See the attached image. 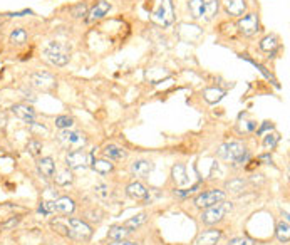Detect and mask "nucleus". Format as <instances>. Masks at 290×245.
I'll return each instance as SVG.
<instances>
[{
    "mask_svg": "<svg viewBox=\"0 0 290 245\" xmlns=\"http://www.w3.org/2000/svg\"><path fill=\"white\" fill-rule=\"evenodd\" d=\"M54 204H56V213H61V215H71L76 210L74 200L69 197H61L59 200H56Z\"/></svg>",
    "mask_w": 290,
    "mask_h": 245,
    "instance_id": "nucleus-18",
    "label": "nucleus"
},
{
    "mask_svg": "<svg viewBox=\"0 0 290 245\" xmlns=\"http://www.w3.org/2000/svg\"><path fill=\"white\" fill-rule=\"evenodd\" d=\"M225 10L231 17H240L247 10V2L245 0H227L225 2Z\"/></svg>",
    "mask_w": 290,
    "mask_h": 245,
    "instance_id": "nucleus-17",
    "label": "nucleus"
},
{
    "mask_svg": "<svg viewBox=\"0 0 290 245\" xmlns=\"http://www.w3.org/2000/svg\"><path fill=\"white\" fill-rule=\"evenodd\" d=\"M258 162H262V163H272V156L270 155H260L258 156Z\"/></svg>",
    "mask_w": 290,
    "mask_h": 245,
    "instance_id": "nucleus-45",
    "label": "nucleus"
},
{
    "mask_svg": "<svg viewBox=\"0 0 290 245\" xmlns=\"http://www.w3.org/2000/svg\"><path fill=\"white\" fill-rule=\"evenodd\" d=\"M69 228L72 230V235H74V239H83V240H87L89 237L92 235V230L91 227L86 224V222L79 220V218H69Z\"/></svg>",
    "mask_w": 290,
    "mask_h": 245,
    "instance_id": "nucleus-9",
    "label": "nucleus"
},
{
    "mask_svg": "<svg viewBox=\"0 0 290 245\" xmlns=\"http://www.w3.org/2000/svg\"><path fill=\"white\" fill-rule=\"evenodd\" d=\"M109 245H138L134 242H129V240H113V244Z\"/></svg>",
    "mask_w": 290,
    "mask_h": 245,
    "instance_id": "nucleus-44",
    "label": "nucleus"
},
{
    "mask_svg": "<svg viewBox=\"0 0 290 245\" xmlns=\"http://www.w3.org/2000/svg\"><path fill=\"white\" fill-rule=\"evenodd\" d=\"M245 59H247V57H245ZM247 61H249V62H252L253 64V66L255 67H257L258 69V71H260L262 72V74H264L265 76V78L267 79H270V81H272L273 84H275V86H277V81H275V78H273V76L272 74H270V72H267V69L264 67V66H260V64H257V62H255V61H252V59H247Z\"/></svg>",
    "mask_w": 290,
    "mask_h": 245,
    "instance_id": "nucleus-40",
    "label": "nucleus"
},
{
    "mask_svg": "<svg viewBox=\"0 0 290 245\" xmlns=\"http://www.w3.org/2000/svg\"><path fill=\"white\" fill-rule=\"evenodd\" d=\"M27 32H25V29H14L12 30V34H10V42L12 44H17V45H22V44H25L27 42Z\"/></svg>",
    "mask_w": 290,
    "mask_h": 245,
    "instance_id": "nucleus-31",
    "label": "nucleus"
},
{
    "mask_svg": "<svg viewBox=\"0 0 290 245\" xmlns=\"http://www.w3.org/2000/svg\"><path fill=\"white\" fill-rule=\"evenodd\" d=\"M216 155L223 160H230L235 168L243 166L250 160V153L242 141H231V143L222 144L216 151Z\"/></svg>",
    "mask_w": 290,
    "mask_h": 245,
    "instance_id": "nucleus-1",
    "label": "nucleus"
},
{
    "mask_svg": "<svg viewBox=\"0 0 290 245\" xmlns=\"http://www.w3.org/2000/svg\"><path fill=\"white\" fill-rule=\"evenodd\" d=\"M30 84L39 89H51L56 86V79L52 78L49 72H36L30 76Z\"/></svg>",
    "mask_w": 290,
    "mask_h": 245,
    "instance_id": "nucleus-11",
    "label": "nucleus"
},
{
    "mask_svg": "<svg viewBox=\"0 0 290 245\" xmlns=\"http://www.w3.org/2000/svg\"><path fill=\"white\" fill-rule=\"evenodd\" d=\"M7 126V113L5 111H0V128H5Z\"/></svg>",
    "mask_w": 290,
    "mask_h": 245,
    "instance_id": "nucleus-43",
    "label": "nucleus"
},
{
    "mask_svg": "<svg viewBox=\"0 0 290 245\" xmlns=\"http://www.w3.org/2000/svg\"><path fill=\"white\" fill-rule=\"evenodd\" d=\"M59 141L65 148H71V150H83L87 143V138L79 131L62 129V131L59 133Z\"/></svg>",
    "mask_w": 290,
    "mask_h": 245,
    "instance_id": "nucleus-5",
    "label": "nucleus"
},
{
    "mask_svg": "<svg viewBox=\"0 0 290 245\" xmlns=\"http://www.w3.org/2000/svg\"><path fill=\"white\" fill-rule=\"evenodd\" d=\"M131 230L124 225H113V227L109 228V232H107V237H109L111 240H126L127 237H129Z\"/></svg>",
    "mask_w": 290,
    "mask_h": 245,
    "instance_id": "nucleus-20",
    "label": "nucleus"
},
{
    "mask_svg": "<svg viewBox=\"0 0 290 245\" xmlns=\"http://www.w3.org/2000/svg\"><path fill=\"white\" fill-rule=\"evenodd\" d=\"M39 213H42V215L49 217L52 215V213H56V204L54 202H41V205H39Z\"/></svg>",
    "mask_w": 290,
    "mask_h": 245,
    "instance_id": "nucleus-32",
    "label": "nucleus"
},
{
    "mask_svg": "<svg viewBox=\"0 0 290 245\" xmlns=\"http://www.w3.org/2000/svg\"><path fill=\"white\" fill-rule=\"evenodd\" d=\"M91 168L94 171H98V173L106 175V173H111V171L114 170V164L111 163L109 160H92Z\"/></svg>",
    "mask_w": 290,
    "mask_h": 245,
    "instance_id": "nucleus-21",
    "label": "nucleus"
},
{
    "mask_svg": "<svg viewBox=\"0 0 290 245\" xmlns=\"http://www.w3.org/2000/svg\"><path fill=\"white\" fill-rule=\"evenodd\" d=\"M273 129V124H270V122H264V124H262V128L258 129V135H264L265 131H272Z\"/></svg>",
    "mask_w": 290,
    "mask_h": 245,
    "instance_id": "nucleus-42",
    "label": "nucleus"
},
{
    "mask_svg": "<svg viewBox=\"0 0 290 245\" xmlns=\"http://www.w3.org/2000/svg\"><path fill=\"white\" fill-rule=\"evenodd\" d=\"M227 195L225 191L222 190H208L205 191V193L198 195V197L195 198V205L198 206V208H210V206H215L218 204H222V202H225Z\"/></svg>",
    "mask_w": 290,
    "mask_h": 245,
    "instance_id": "nucleus-6",
    "label": "nucleus"
},
{
    "mask_svg": "<svg viewBox=\"0 0 290 245\" xmlns=\"http://www.w3.org/2000/svg\"><path fill=\"white\" fill-rule=\"evenodd\" d=\"M109 9H111L109 2H106V0H99V2L87 12L86 22L87 24H92V22H96V20H101L104 15L109 12Z\"/></svg>",
    "mask_w": 290,
    "mask_h": 245,
    "instance_id": "nucleus-12",
    "label": "nucleus"
},
{
    "mask_svg": "<svg viewBox=\"0 0 290 245\" xmlns=\"http://www.w3.org/2000/svg\"><path fill=\"white\" fill-rule=\"evenodd\" d=\"M126 193H127V197L133 198V200H138V202L148 200V190H146V186L139 182L129 183L126 188Z\"/></svg>",
    "mask_w": 290,
    "mask_h": 245,
    "instance_id": "nucleus-14",
    "label": "nucleus"
},
{
    "mask_svg": "<svg viewBox=\"0 0 290 245\" xmlns=\"http://www.w3.org/2000/svg\"><path fill=\"white\" fill-rule=\"evenodd\" d=\"M151 20L163 27H168L175 22V9H173L171 0H161L158 10H154L151 15Z\"/></svg>",
    "mask_w": 290,
    "mask_h": 245,
    "instance_id": "nucleus-3",
    "label": "nucleus"
},
{
    "mask_svg": "<svg viewBox=\"0 0 290 245\" xmlns=\"http://www.w3.org/2000/svg\"><path fill=\"white\" fill-rule=\"evenodd\" d=\"M72 124H74V120H72L71 116H57L56 118V126L61 129H69V128H72Z\"/></svg>",
    "mask_w": 290,
    "mask_h": 245,
    "instance_id": "nucleus-35",
    "label": "nucleus"
},
{
    "mask_svg": "<svg viewBox=\"0 0 290 245\" xmlns=\"http://www.w3.org/2000/svg\"><path fill=\"white\" fill-rule=\"evenodd\" d=\"M243 186H245V183H243V180H233V182H230L227 185V188L230 191H233V193H240V191L243 190Z\"/></svg>",
    "mask_w": 290,
    "mask_h": 245,
    "instance_id": "nucleus-39",
    "label": "nucleus"
},
{
    "mask_svg": "<svg viewBox=\"0 0 290 245\" xmlns=\"http://www.w3.org/2000/svg\"><path fill=\"white\" fill-rule=\"evenodd\" d=\"M94 191H96V195L98 197H101V198H106V197H109V186L106 185V183H98V185L94 186Z\"/></svg>",
    "mask_w": 290,
    "mask_h": 245,
    "instance_id": "nucleus-37",
    "label": "nucleus"
},
{
    "mask_svg": "<svg viewBox=\"0 0 290 245\" xmlns=\"http://www.w3.org/2000/svg\"><path fill=\"white\" fill-rule=\"evenodd\" d=\"M19 222H21V217H12V218H10V220L3 222V224L0 225V227H2V228H5V230H9V228L15 227V225H17Z\"/></svg>",
    "mask_w": 290,
    "mask_h": 245,
    "instance_id": "nucleus-41",
    "label": "nucleus"
},
{
    "mask_svg": "<svg viewBox=\"0 0 290 245\" xmlns=\"http://www.w3.org/2000/svg\"><path fill=\"white\" fill-rule=\"evenodd\" d=\"M278 141H280L278 133H269V135L265 136V140H264V146L267 148V150H275Z\"/></svg>",
    "mask_w": 290,
    "mask_h": 245,
    "instance_id": "nucleus-33",
    "label": "nucleus"
},
{
    "mask_svg": "<svg viewBox=\"0 0 290 245\" xmlns=\"http://www.w3.org/2000/svg\"><path fill=\"white\" fill-rule=\"evenodd\" d=\"M44 57L54 66L62 67L69 62V49L67 45L59 42H49L44 47Z\"/></svg>",
    "mask_w": 290,
    "mask_h": 245,
    "instance_id": "nucleus-2",
    "label": "nucleus"
},
{
    "mask_svg": "<svg viewBox=\"0 0 290 245\" xmlns=\"http://www.w3.org/2000/svg\"><path fill=\"white\" fill-rule=\"evenodd\" d=\"M188 9H189V12H191V17L193 19L203 17L205 0H189V2H188Z\"/></svg>",
    "mask_w": 290,
    "mask_h": 245,
    "instance_id": "nucleus-25",
    "label": "nucleus"
},
{
    "mask_svg": "<svg viewBox=\"0 0 290 245\" xmlns=\"http://www.w3.org/2000/svg\"><path fill=\"white\" fill-rule=\"evenodd\" d=\"M91 163H92V156L84 150H72L65 156V164L71 170H81V168H86Z\"/></svg>",
    "mask_w": 290,
    "mask_h": 245,
    "instance_id": "nucleus-7",
    "label": "nucleus"
},
{
    "mask_svg": "<svg viewBox=\"0 0 290 245\" xmlns=\"http://www.w3.org/2000/svg\"><path fill=\"white\" fill-rule=\"evenodd\" d=\"M51 225H52V228H56V230L61 232L62 235H65V237H72V239H74V235H72V230L69 228V225H62L59 220H57V222H52Z\"/></svg>",
    "mask_w": 290,
    "mask_h": 245,
    "instance_id": "nucleus-36",
    "label": "nucleus"
},
{
    "mask_svg": "<svg viewBox=\"0 0 290 245\" xmlns=\"http://www.w3.org/2000/svg\"><path fill=\"white\" fill-rule=\"evenodd\" d=\"M228 245H255V240L249 237H235L228 242Z\"/></svg>",
    "mask_w": 290,
    "mask_h": 245,
    "instance_id": "nucleus-38",
    "label": "nucleus"
},
{
    "mask_svg": "<svg viewBox=\"0 0 290 245\" xmlns=\"http://www.w3.org/2000/svg\"><path fill=\"white\" fill-rule=\"evenodd\" d=\"M173 180L176 182V185H185V183L188 182L186 170H185L183 164H176V166H173Z\"/></svg>",
    "mask_w": 290,
    "mask_h": 245,
    "instance_id": "nucleus-30",
    "label": "nucleus"
},
{
    "mask_svg": "<svg viewBox=\"0 0 290 245\" xmlns=\"http://www.w3.org/2000/svg\"><path fill=\"white\" fill-rule=\"evenodd\" d=\"M278 47V39L275 36H267L264 39L260 41V49L265 52H270V54H273V52L277 51Z\"/></svg>",
    "mask_w": 290,
    "mask_h": 245,
    "instance_id": "nucleus-24",
    "label": "nucleus"
},
{
    "mask_svg": "<svg viewBox=\"0 0 290 245\" xmlns=\"http://www.w3.org/2000/svg\"><path fill=\"white\" fill-rule=\"evenodd\" d=\"M69 12H71V15L74 19H81V17H84V15H87V3H77V5L74 7H71L69 9Z\"/></svg>",
    "mask_w": 290,
    "mask_h": 245,
    "instance_id": "nucleus-34",
    "label": "nucleus"
},
{
    "mask_svg": "<svg viewBox=\"0 0 290 245\" xmlns=\"http://www.w3.org/2000/svg\"><path fill=\"white\" fill-rule=\"evenodd\" d=\"M146 220H148V215H146V213H139V215L129 218V220H126L123 225H124V227H127L131 232H133V230H136L138 227H141V225L145 224Z\"/></svg>",
    "mask_w": 290,
    "mask_h": 245,
    "instance_id": "nucleus-27",
    "label": "nucleus"
},
{
    "mask_svg": "<svg viewBox=\"0 0 290 245\" xmlns=\"http://www.w3.org/2000/svg\"><path fill=\"white\" fill-rule=\"evenodd\" d=\"M103 153L109 162H119V160H124L126 155H127L123 148L116 146V144H107V146L103 150Z\"/></svg>",
    "mask_w": 290,
    "mask_h": 245,
    "instance_id": "nucleus-19",
    "label": "nucleus"
},
{
    "mask_svg": "<svg viewBox=\"0 0 290 245\" xmlns=\"http://www.w3.org/2000/svg\"><path fill=\"white\" fill-rule=\"evenodd\" d=\"M237 27L243 36H247V37L253 36V34H257L258 30H260V20H258V15L257 14L243 15V17L238 20Z\"/></svg>",
    "mask_w": 290,
    "mask_h": 245,
    "instance_id": "nucleus-8",
    "label": "nucleus"
},
{
    "mask_svg": "<svg viewBox=\"0 0 290 245\" xmlns=\"http://www.w3.org/2000/svg\"><path fill=\"white\" fill-rule=\"evenodd\" d=\"M10 111H12V114L15 118H19V120L27 122V124H32V122L36 121V111L27 104H14L12 108H10Z\"/></svg>",
    "mask_w": 290,
    "mask_h": 245,
    "instance_id": "nucleus-10",
    "label": "nucleus"
},
{
    "mask_svg": "<svg viewBox=\"0 0 290 245\" xmlns=\"http://www.w3.org/2000/svg\"><path fill=\"white\" fill-rule=\"evenodd\" d=\"M220 239H222V230H218V228L205 230L203 233H200L198 239H196V245H216Z\"/></svg>",
    "mask_w": 290,
    "mask_h": 245,
    "instance_id": "nucleus-16",
    "label": "nucleus"
},
{
    "mask_svg": "<svg viewBox=\"0 0 290 245\" xmlns=\"http://www.w3.org/2000/svg\"><path fill=\"white\" fill-rule=\"evenodd\" d=\"M37 170L44 178H54V175H56V163H54L51 156H45V158H41L37 162Z\"/></svg>",
    "mask_w": 290,
    "mask_h": 245,
    "instance_id": "nucleus-15",
    "label": "nucleus"
},
{
    "mask_svg": "<svg viewBox=\"0 0 290 245\" xmlns=\"http://www.w3.org/2000/svg\"><path fill=\"white\" fill-rule=\"evenodd\" d=\"M277 239L280 240L282 244H287L290 240V225H289V220H282L277 224Z\"/></svg>",
    "mask_w": 290,
    "mask_h": 245,
    "instance_id": "nucleus-22",
    "label": "nucleus"
},
{
    "mask_svg": "<svg viewBox=\"0 0 290 245\" xmlns=\"http://www.w3.org/2000/svg\"><path fill=\"white\" fill-rule=\"evenodd\" d=\"M231 210V205L227 202L210 206V208H205V212L202 213V222L205 225H216L218 222H222L227 217V213Z\"/></svg>",
    "mask_w": 290,
    "mask_h": 245,
    "instance_id": "nucleus-4",
    "label": "nucleus"
},
{
    "mask_svg": "<svg viewBox=\"0 0 290 245\" xmlns=\"http://www.w3.org/2000/svg\"><path fill=\"white\" fill-rule=\"evenodd\" d=\"M220 10V2L218 0H210V2H205V10H203V15L207 20H211V19L215 17L216 14H218Z\"/></svg>",
    "mask_w": 290,
    "mask_h": 245,
    "instance_id": "nucleus-26",
    "label": "nucleus"
},
{
    "mask_svg": "<svg viewBox=\"0 0 290 245\" xmlns=\"http://www.w3.org/2000/svg\"><path fill=\"white\" fill-rule=\"evenodd\" d=\"M203 96L210 104H215V102L222 101L223 96H225V91L218 89V87H208V89L203 91Z\"/></svg>",
    "mask_w": 290,
    "mask_h": 245,
    "instance_id": "nucleus-23",
    "label": "nucleus"
},
{
    "mask_svg": "<svg viewBox=\"0 0 290 245\" xmlns=\"http://www.w3.org/2000/svg\"><path fill=\"white\" fill-rule=\"evenodd\" d=\"M154 170V163L149 160H136L131 164V173L139 178H148L149 173Z\"/></svg>",
    "mask_w": 290,
    "mask_h": 245,
    "instance_id": "nucleus-13",
    "label": "nucleus"
},
{
    "mask_svg": "<svg viewBox=\"0 0 290 245\" xmlns=\"http://www.w3.org/2000/svg\"><path fill=\"white\" fill-rule=\"evenodd\" d=\"M54 180H56V183L59 186H65V185H71L72 180H74V178H72L71 170H67V168H65V170H61L59 173L54 177Z\"/></svg>",
    "mask_w": 290,
    "mask_h": 245,
    "instance_id": "nucleus-29",
    "label": "nucleus"
},
{
    "mask_svg": "<svg viewBox=\"0 0 290 245\" xmlns=\"http://www.w3.org/2000/svg\"><path fill=\"white\" fill-rule=\"evenodd\" d=\"M25 150H27V153H29L30 156L37 158V156L42 153V141H39V140H36V138H32V140L27 141Z\"/></svg>",
    "mask_w": 290,
    "mask_h": 245,
    "instance_id": "nucleus-28",
    "label": "nucleus"
}]
</instances>
